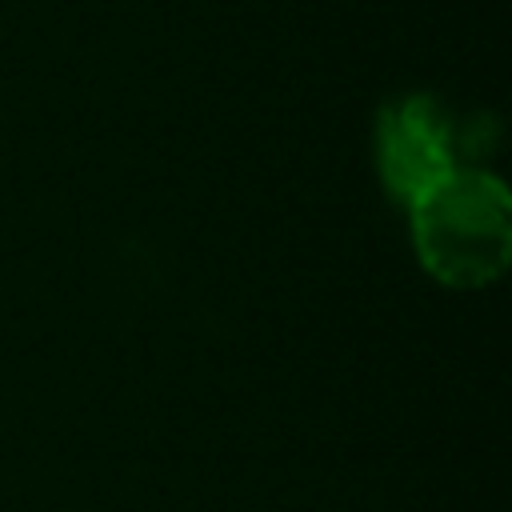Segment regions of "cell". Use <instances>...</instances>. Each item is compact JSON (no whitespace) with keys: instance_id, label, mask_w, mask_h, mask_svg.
<instances>
[{"instance_id":"1","label":"cell","mask_w":512,"mask_h":512,"mask_svg":"<svg viewBox=\"0 0 512 512\" xmlns=\"http://www.w3.org/2000/svg\"><path fill=\"white\" fill-rule=\"evenodd\" d=\"M412 236L424 264L456 284L480 288L508 260V196L496 176L476 164H456L412 204Z\"/></svg>"}]
</instances>
